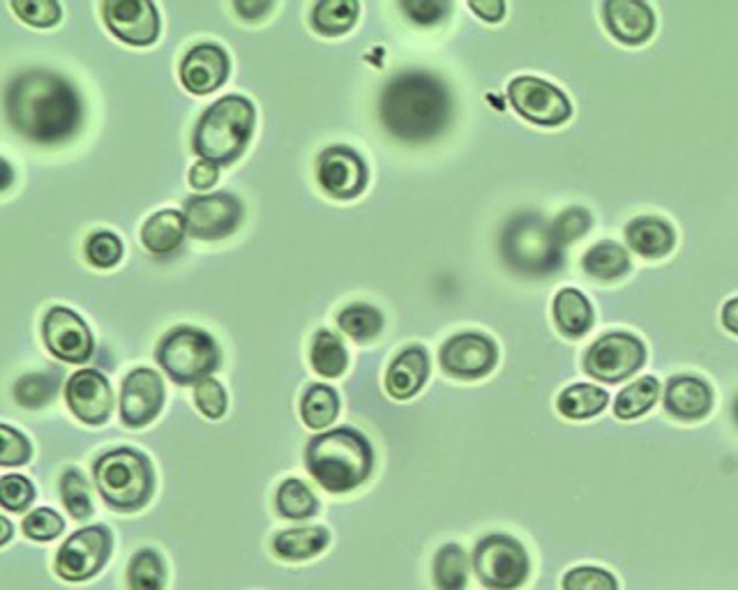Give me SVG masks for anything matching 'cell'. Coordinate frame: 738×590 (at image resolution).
I'll return each instance as SVG.
<instances>
[{
	"label": "cell",
	"mask_w": 738,
	"mask_h": 590,
	"mask_svg": "<svg viewBox=\"0 0 738 590\" xmlns=\"http://www.w3.org/2000/svg\"><path fill=\"white\" fill-rule=\"evenodd\" d=\"M6 109L17 132L38 144L70 139L81 118L77 90L51 72H28L14 79L8 88Z\"/></svg>",
	"instance_id": "cell-1"
},
{
	"label": "cell",
	"mask_w": 738,
	"mask_h": 590,
	"mask_svg": "<svg viewBox=\"0 0 738 590\" xmlns=\"http://www.w3.org/2000/svg\"><path fill=\"white\" fill-rule=\"evenodd\" d=\"M451 116V97L443 83L423 72L400 75L381 97V120L404 141L436 137Z\"/></svg>",
	"instance_id": "cell-2"
},
{
	"label": "cell",
	"mask_w": 738,
	"mask_h": 590,
	"mask_svg": "<svg viewBox=\"0 0 738 590\" xmlns=\"http://www.w3.org/2000/svg\"><path fill=\"white\" fill-rule=\"evenodd\" d=\"M372 448L353 430H335L316 436L307 448V469L314 480L333 494L361 486L372 473Z\"/></svg>",
	"instance_id": "cell-3"
},
{
	"label": "cell",
	"mask_w": 738,
	"mask_h": 590,
	"mask_svg": "<svg viewBox=\"0 0 738 590\" xmlns=\"http://www.w3.org/2000/svg\"><path fill=\"white\" fill-rule=\"evenodd\" d=\"M254 125V107L240 95L224 97L199 120L195 150L213 164H229L245 150Z\"/></svg>",
	"instance_id": "cell-4"
},
{
	"label": "cell",
	"mask_w": 738,
	"mask_h": 590,
	"mask_svg": "<svg viewBox=\"0 0 738 590\" xmlns=\"http://www.w3.org/2000/svg\"><path fill=\"white\" fill-rule=\"evenodd\" d=\"M95 484L111 508L132 512L150 501L152 469L141 452L120 448L95 464Z\"/></svg>",
	"instance_id": "cell-5"
},
{
	"label": "cell",
	"mask_w": 738,
	"mask_h": 590,
	"mask_svg": "<svg viewBox=\"0 0 738 590\" xmlns=\"http://www.w3.org/2000/svg\"><path fill=\"white\" fill-rule=\"evenodd\" d=\"M159 365L176 383H201L219 363V351L213 337L197 327H176L157 348Z\"/></svg>",
	"instance_id": "cell-6"
},
{
	"label": "cell",
	"mask_w": 738,
	"mask_h": 590,
	"mask_svg": "<svg viewBox=\"0 0 738 590\" xmlns=\"http://www.w3.org/2000/svg\"><path fill=\"white\" fill-rule=\"evenodd\" d=\"M478 579L494 590H515L529 577V555L524 547L508 535H488L473 553Z\"/></svg>",
	"instance_id": "cell-7"
},
{
	"label": "cell",
	"mask_w": 738,
	"mask_h": 590,
	"mask_svg": "<svg viewBox=\"0 0 738 590\" xmlns=\"http://www.w3.org/2000/svg\"><path fill=\"white\" fill-rule=\"evenodd\" d=\"M503 252L512 266L529 273L552 271L559 264V240L538 219L512 224L503 238Z\"/></svg>",
	"instance_id": "cell-8"
},
{
	"label": "cell",
	"mask_w": 738,
	"mask_h": 590,
	"mask_svg": "<svg viewBox=\"0 0 738 590\" xmlns=\"http://www.w3.org/2000/svg\"><path fill=\"white\" fill-rule=\"evenodd\" d=\"M647 351L641 342L626 333H612L598 340L587 353V372L604 383H619L644 365Z\"/></svg>",
	"instance_id": "cell-9"
},
{
	"label": "cell",
	"mask_w": 738,
	"mask_h": 590,
	"mask_svg": "<svg viewBox=\"0 0 738 590\" xmlns=\"http://www.w3.org/2000/svg\"><path fill=\"white\" fill-rule=\"evenodd\" d=\"M111 553V535L102 527L77 531L60 547L56 570L66 581H86L98 574Z\"/></svg>",
	"instance_id": "cell-10"
},
{
	"label": "cell",
	"mask_w": 738,
	"mask_h": 590,
	"mask_svg": "<svg viewBox=\"0 0 738 590\" xmlns=\"http://www.w3.org/2000/svg\"><path fill=\"white\" fill-rule=\"evenodd\" d=\"M508 97L520 116L535 125L554 127L570 118V102L565 95L535 77H520L510 83Z\"/></svg>",
	"instance_id": "cell-11"
},
{
	"label": "cell",
	"mask_w": 738,
	"mask_h": 590,
	"mask_svg": "<svg viewBox=\"0 0 738 590\" xmlns=\"http://www.w3.org/2000/svg\"><path fill=\"white\" fill-rule=\"evenodd\" d=\"M243 219V206L229 194H210L189 199L185 210L187 232L204 240H215L236 232Z\"/></svg>",
	"instance_id": "cell-12"
},
{
	"label": "cell",
	"mask_w": 738,
	"mask_h": 590,
	"mask_svg": "<svg viewBox=\"0 0 738 590\" xmlns=\"http://www.w3.org/2000/svg\"><path fill=\"white\" fill-rule=\"evenodd\" d=\"M45 342L49 351L66 360V363L81 365L92 355V335L83 318L66 307H53L45 318Z\"/></svg>",
	"instance_id": "cell-13"
},
{
	"label": "cell",
	"mask_w": 738,
	"mask_h": 590,
	"mask_svg": "<svg viewBox=\"0 0 738 590\" xmlns=\"http://www.w3.org/2000/svg\"><path fill=\"white\" fill-rule=\"evenodd\" d=\"M316 176L321 187L333 194L335 199H353V196H358L365 189L367 183L363 159L344 146L321 153Z\"/></svg>",
	"instance_id": "cell-14"
},
{
	"label": "cell",
	"mask_w": 738,
	"mask_h": 590,
	"mask_svg": "<svg viewBox=\"0 0 738 590\" xmlns=\"http://www.w3.org/2000/svg\"><path fill=\"white\" fill-rule=\"evenodd\" d=\"M441 365L447 374L457 378H480L490 374L496 365V346L483 335H457L443 344Z\"/></svg>",
	"instance_id": "cell-15"
},
{
	"label": "cell",
	"mask_w": 738,
	"mask_h": 590,
	"mask_svg": "<svg viewBox=\"0 0 738 590\" xmlns=\"http://www.w3.org/2000/svg\"><path fill=\"white\" fill-rule=\"evenodd\" d=\"M105 19L114 36L127 45H152L159 32V19L152 3L144 0H109Z\"/></svg>",
	"instance_id": "cell-16"
},
{
	"label": "cell",
	"mask_w": 738,
	"mask_h": 590,
	"mask_svg": "<svg viewBox=\"0 0 738 590\" xmlns=\"http://www.w3.org/2000/svg\"><path fill=\"white\" fill-rule=\"evenodd\" d=\"M165 404V385L152 370H135L122 383L120 413L125 424L144 427Z\"/></svg>",
	"instance_id": "cell-17"
},
{
	"label": "cell",
	"mask_w": 738,
	"mask_h": 590,
	"mask_svg": "<svg viewBox=\"0 0 738 590\" xmlns=\"http://www.w3.org/2000/svg\"><path fill=\"white\" fill-rule=\"evenodd\" d=\"M66 397L72 413L86 424H102L111 415L114 392L98 370L77 372L66 387Z\"/></svg>",
	"instance_id": "cell-18"
},
{
	"label": "cell",
	"mask_w": 738,
	"mask_h": 590,
	"mask_svg": "<svg viewBox=\"0 0 738 590\" xmlns=\"http://www.w3.org/2000/svg\"><path fill=\"white\" fill-rule=\"evenodd\" d=\"M229 75V58L215 45H199L189 49L183 65L180 79L189 92L206 95L217 90Z\"/></svg>",
	"instance_id": "cell-19"
},
{
	"label": "cell",
	"mask_w": 738,
	"mask_h": 590,
	"mask_svg": "<svg viewBox=\"0 0 738 590\" xmlns=\"http://www.w3.org/2000/svg\"><path fill=\"white\" fill-rule=\"evenodd\" d=\"M604 21L614 38L626 45L647 42L656 26L651 8L639 0H609L604 6Z\"/></svg>",
	"instance_id": "cell-20"
},
{
	"label": "cell",
	"mask_w": 738,
	"mask_h": 590,
	"mask_svg": "<svg viewBox=\"0 0 738 590\" xmlns=\"http://www.w3.org/2000/svg\"><path fill=\"white\" fill-rule=\"evenodd\" d=\"M714 395L711 387L695 376L671 378L667 385L665 406L671 415L681 420H699L711 411Z\"/></svg>",
	"instance_id": "cell-21"
},
{
	"label": "cell",
	"mask_w": 738,
	"mask_h": 590,
	"mask_svg": "<svg viewBox=\"0 0 738 590\" xmlns=\"http://www.w3.org/2000/svg\"><path fill=\"white\" fill-rule=\"evenodd\" d=\"M427 353L419 346H411L402 351L388 370L386 387L395 400H411L419 392L427 378Z\"/></svg>",
	"instance_id": "cell-22"
},
{
	"label": "cell",
	"mask_w": 738,
	"mask_h": 590,
	"mask_svg": "<svg viewBox=\"0 0 738 590\" xmlns=\"http://www.w3.org/2000/svg\"><path fill=\"white\" fill-rule=\"evenodd\" d=\"M626 238L637 254L649 256V258L665 256L673 247L671 226L656 217H639V219L630 222Z\"/></svg>",
	"instance_id": "cell-23"
},
{
	"label": "cell",
	"mask_w": 738,
	"mask_h": 590,
	"mask_svg": "<svg viewBox=\"0 0 738 590\" xmlns=\"http://www.w3.org/2000/svg\"><path fill=\"white\" fill-rule=\"evenodd\" d=\"M185 228H187V222L180 213H176V210L157 213L144 224V232H141L144 247L152 254H169L183 243Z\"/></svg>",
	"instance_id": "cell-24"
},
{
	"label": "cell",
	"mask_w": 738,
	"mask_h": 590,
	"mask_svg": "<svg viewBox=\"0 0 738 590\" xmlns=\"http://www.w3.org/2000/svg\"><path fill=\"white\" fill-rule=\"evenodd\" d=\"M554 318L565 335L580 337L591 327L593 312H591L589 301L580 291L563 288V291H559L557 301H554Z\"/></svg>",
	"instance_id": "cell-25"
},
{
	"label": "cell",
	"mask_w": 738,
	"mask_h": 590,
	"mask_svg": "<svg viewBox=\"0 0 738 590\" xmlns=\"http://www.w3.org/2000/svg\"><path fill=\"white\" fill-rule=\"evenodd\" d=\"M328 540L331 535L326 529H296L279 533L273 547L284 561H307L312 555L324 551L328 547Z\"/></svg>",
	"instance_id": "cell-26"
},
{
	"label": "cell",
	"mask_w": 738,
	"mask_h": 590,
	"mask_svg": "<svg viewBox=\"0 0 738 590\" xmlns=\"http://www.w3.org/2000/svg\"><path fill=\"white\" fill-rule=\"evenodd\" d=\"M604 406H607V392L596 385H570L559 397V411L570 420L593 417Z\"/></svg>",
	"instance_id": "cell-27"
},
{
	"label": "cell",
	"mask_w": 738,
	"mask_h": 590,
	"mask_svg": "<svg viewBox=\"0 0 738 590\" xmlns=\"http://www.w3.org/2000/svg\"><path fill=\"white\" fill-rule=\"evenodd\" d=\"M469 574L466 553L457 544H445L434 559V583L439 590H464Z\"/></svg>",
	"instance_id": "cell-28"
},
{
	"label": "cell",
	"mask_w": 738,
	"mask_h": 590,
	"mask_svg": "<svg viewBox=\"0 0 738 590\" xmlns=\"http://www.w3.org/2000/svg\"><path fill=\"white\" fill-rule=\"evenodd\" d=\"M340 411V402L335 390L328 385H312L301 404V413L303 420L309 430H324L328 424H333V420L337 417Z\"/></svg>",
	"instance_id": "cell-29"
},
{
	"label": "cell",
	"mask_w": 738,
	"mask_h": 590,
	"mask_svg": "<svg viewBox=\"0 0 738 590\" xmlns=\"http://www.w3.org/2000/svg\"><path fill=\"white\" fill-rule=\"evenodd\" d=\"M658 395H660V383L653 376H644V378L634 381L617 397V406H614L617 417L632 420V417L644 415L658 402Z\"/></svg>",
	"instance_id": "cell-30"
},
{
	"label": "cell",
	"mask_w": 738,
	"mask_h": 590,
	"mask_svg": "<svg viewBox=\"0 0 738 590\" xmlns=\"http://www.w3.org/2000/svg\"><path fill=\"white\" fill-rule=\"evenodd\" d=\"M584 268L589 275L598 279H614L628 273L630 268V258L623 247L614 243H600L591 247L584 256Z\"/></svg>",
	"instance_id": "cell-31"
},
{
	"label": "cell",
	"mask_w": 738,
	"mask_h": 590,
	"mask_svg": "<svg viewBox=\"0 0 738 590\" xmlns=\"http://www.w3.org/2000/svg\"><path fill=\"white\" fill-rule=\"evenodd\" d=\"M356 17H358V3H353V0H324V3H318L312 12L316 30L324 32V36H340V32H346L353 23H356Z\"/></svg>",
	"instance_id": "cell-32"
},
{
	"label": "cell",
	"mask_w": 738,
	"mask_h": 590,
	"mask_svg": "<svg viewBox=\"0 0 738 590\" xmlns=\"http://www.w3.org/2000/svg\"><path fill=\"white\" fill-rule=\"evenodd\" d=\"M130 590H165L167 570L165 563L152 549H141L127 570Z\"/></svg>",
	"instance_id": "cell-33"
},
{
	"label": "cell",
	"mask_w": 738,
	"mask_h": 590,
	"mask_svg": "<svg viewBox=\"0 0 738 590\" xmlns=\"http://www.w3.org/2000/svg\"><path fill=\"white\" fill-rule=\"evenodd\" d=\"M312 365L326 378H335L346 370V351L333 333L328 331L316 333L312 344Z\"/></svg>",
	"instance_id": "cell-34"
},
{
	"label": "cell",
	"mask_w": 738,
	"mask_h": 590,
	"mask_svg": "<svg viewBox=\"0 0 738 590\" xmlns=\"http://www.w3.org/2000/svg\"><path fill=\"white\" fill-rule=\"evenodd\" d=\"M277 508L286 519H307L316 512V499L301 480H284L277 491Z\"/></svg>",
	"instance_id": "cell-35"
},
{
	"label": "cell",
	"mask_w": 738,
	"mask_h": 590,
	"mask_svg": "<svg viewBox=\"0 0 738 590\" xmlns=\"http://www.w3.org/2000/svg\"><path fill=\"white\" fill-rule=\"evenodd\" d=\"M381 325H383L381 314L370 305H351L340 314L342 331L358 342L376 337L381 333Z\"/></svg>",
	"instance_id": "cell-36"
},
{
	"label": "cell",
	"mask_w": 738,
	"mask_h": 590,
	"mask_svg": "<svg viewBox=\"0 0 738 590\" xmlns=\"http://www.w3.org/2000/svg\"><path fill=\"white\" fill-rule=\"evenodd\" d=\"M60 494L62 503H66L68 512L75 519H86L92 512V501H90V491L86 484V478L79 471H68L60 480Z\"/></svg>",
	"instance_id": "cell-37"
},
{
	"label": "cell",
	"mask_w": 738,
	"mask_h": 590,
	"mask_svg": "<svg viewBox=\"0 0 738 590\" xmlns=\"http://www.w3.org/2000/svg\"><path fill=\"white\" fill-rule=\"evenodd\" d=\"M51 395H53V378L45 374L23 376L14 387V397L26 409L45 406L51 400Z\"/></svg>",
	"instance_id": "cell-38"
},
{
	"label": "cell",
	"mask_w": 738,
	"mask_h": 590,
	"mask_svg": "<svg viewBox=\"0 0 738 590\" xmlns=\"http://www.w3.org/2000/svg\"><path fill=\"white\" fill-rule=\"evenodd\" d=\"M62 529H66V523H62L58 512H53L49 508H40L23 519V533L30 540H38V542L53 540L56 535L62 533Z\"/></svg>",
	"instance_id": "cell-39"
},
{
	"label": "cell",
	"mask_w": 738,
	"mask_h": 590,
	"mask_svg": "<svg viewBox=\"0 0 738 590\" xmlns=\"http://www.w3.org/2000/svg\"><path fill=\"white\" fill-rule=\"evenodd\" d=\"M86 254L88 260L92 266L98 268H111L116 266L120 256H122V245L114 234L100 232V234H92L86 243Z\"/></svg>",
	"instance_id": "cell-40"
},
{
	"label": "cell",
	"mask_w": 738,
	"mask_h": 590,
	"mask_svg": "<svg viewBox=\"0 0 738 590\" xmlns=\"http://www.w3.org/2000/svg\"><path fill=\"white\" fill-rule=\"evenodd\" d=\"M563 590H619L617 579L600 568H574L563 579Z\"/></svg>",
	"instance_id": "cell-41"
},
{
	"label": "cell",
	"mask_w": 738,
	"mask_h": 590,
	"mask_svg": "<svg viewBox=\"0 0 738 590\" xmlns=\"http://www.w3.org/2000/svg\"><path fill=\"white\" fill-rule=\"evenodd\" d=\"M12 10L30 26L47 28L58 23L60 19V8L53 0H17L12 3Z\"/></svg>",
	"instance_id": "cell-42"
},
{
	"label": "cell",
	"mask_w": 738,
	"mask_h": 590,
	"mask_svg": "<svg viewBox=\"0 0 738 590\" xmlns=\"http://www.w3.org/2000/svg\"><path fill=\"white\" fill-rule=\"evenodd\" d=\"M195 400L199 411L210 420H217L227 413V392H224V387L215 378H204L201 383H197Z\"/></svg>",
	"instance_id": "cell-43"
},
{
	"label": "cell",
	"mask_w": 738,
	"mask_h": 590,
	"mask_svg": "<svg viewBox=\"0 0 738 590\" xmlns=\"http://www.w3.org/2000/svg\"><path fill=\"white\" fill-rule=\"evenodd\" d=\"M33 484H30L26 478L21 475H6L3 482H0V501H3L6 510L12 512H21L26 510L30 503H33Z\"/></svg>",
	"instance_id": "cell-44"
},
{
	"label": "cell",
	"mask_w": 738,
	"mask_h": 590,
	"mask_svg": "<svg viewBox=\"0 0 738 590\" xmlns=\"http://www.w3.org/2000/svg\"><path fill=\"white\" fill-rule=\"evenodd\" d=\"M589 226H591V217L589 213L580 210V208H572L568 213H563L557 224L552 226V232L557 236L559 243H572L577 240L580 236H584L589 232Z\"/></svg>",
	"instance_id": "cell-45"
},
{
	"label": "cell",
	"mask_w": 738,
	"mask_h": 590,
	"mask_svg": "<svg viewBox=\"0 0 738 590\" xmlns=\"http://www.w3.org/2000/svg\"><path fill=\"white\" fill-rule=\"evenodd\" d=\"M3 434V450H0V464L3 466H21L30 459V445L23 434L14 432L8 424L0 427Z\"/></svg>",
	"instance_id": "cell-46"
},
{
	"label": "cell",
	"mask_w": 738,
	"mask_h": 590,
	"mask_svg": "<svg viewBox=\"0 0 738 590\" xmlns=\"http://www.w3.org/2000/svg\"><path fill=\"white\" fill-rule=\"evenodd\" d=\"M402 10L415 21V23H436L439 19H443V14L447 12L445 3H439V0H406L402 3Z\"/></svg>",
	"instance_id": "cell-47"
},
{
	"label": "cell",
	"mask_w": 738,
	"mask_h": 590,
	"mask_svg": "<svg viewBox=\"0 0 738 590\" xmlns=\"http://www.w3.org/2000/svg\"><path fill=\"white\" fill-rule=\"evenodd\" d=\"M217 176H219L217 164L201 159V161L195 164V167H191L189 183H191V187H195V189H210L217 183Z\"/></svg>",
	"instance_id": "cell-48"
},
{
	"label": "cell",
	"mask_w": 738,
	"mask_h": 590,
	"mask_svg": "<svg viewBox=\"0 0 738 590\" xmlns=\"http://www.w3.org/2000/svg\"><path fill=\"white\" fill-rule=\"evenodd\" d=\"M480 19H485V21H499L503 17V3L501 0H473V3L469 6Z\"/></svg>",
	"instance_id": "cell-49"
},
{
	"label": "cell",
	"mask_w": 738,
	"mask_h": 590,
	"mask_svg": "<svg viewBox=\"0 0 738 590\" xmlns=\"http://www.w3.org/2000/svg\"><path fill=\"white\" fill-rule=\"evenodd\" d=\"M270 8H273V3H266V0H264V3H256V0H254V3H249V0H238V3H236V10H238L245 19H259V17L266 14Z\"/></svg>",
	"instance_id": "cell-50"
},
{
	"label": "cell",
	"mask_w": 738,
	"mask_h": 590,
	"mask_svg": "<svg viewBox=\"0 0 738 590\" xmlns=\"http://www.w3.org/2000/svg\"><path fill=\"white\" fill-rule=\"evenodd\" d=\"M722 323L727 331H731L734 335H738V298L729 301L722 309Z\"/></svg>",
	"instance_id": "cell-51"
},
{
	"label": "cell",
	"mask_w": 738,
	"mask_h": 590,
	"mask_svg": "<svg viewBox=\"0 0 738 590\" xmlns=\"http://www.w3.org/2000/svg\"><path fill=\"white\" fill-rule=\"evenodd\" d=\"M0 527H3V538H0V544H8V540H10V533H12V529H10V521H8V519H0Z\"/></svg>",
	"instance_id": "cell-52"
},
{
	"label": "cell",
	"mask_w": 738,
	"mask_h": 590,
	"mask_svg": "<svg viewBox=\"0 0 738 590\" xmlns=\"http://www.w3.org/2000/svg\"><path fill=\"white\" fill-rule=\"evenodd\" d=\"M3 171H6V180H3V187H8L10 185V167H8V164L3 161Z\"/></svg>",
	"instance_id": "cell-53"
},
{
	"label": "cell",
	"mask_w": 738,
	"mask_h": 590,
	"mask_svg": "<svg viewBox=\"0 0 738 590\" xmlns=\"http://www.w3.org/2000/svg\"><path fill=\"white\" fill-rule=\"evenodd\" d=\"M734 420H736V424H738V400H736V404H734Z\"/></svg>",
	"instance_id": "cell-54"
}]
</instances>
